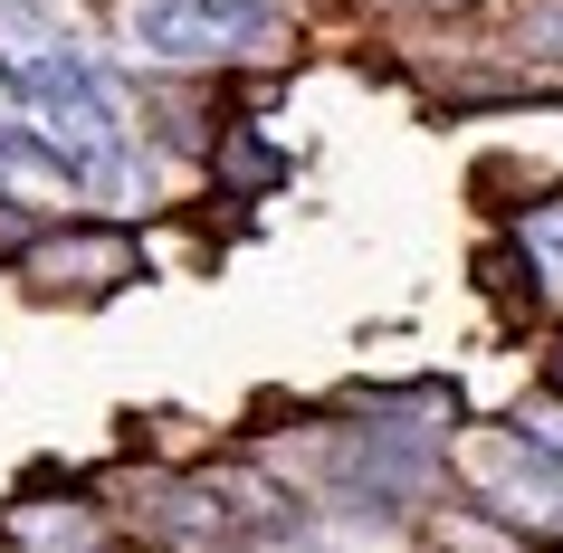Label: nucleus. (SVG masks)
Segmentation results:
<instances>
[{"mask_svg":"<svg viewBox=\"0 0 563 553\" xmlns=\"http://www.w3.org/2000/svg\"><path fill=\"white\" fill-rule=\"evenodd\" d=\"M96 534H106V524H96V506L87 496H58V506H48V516H20V544H38V553H96Z\"/></svg>","mask_w":563,"mask_h":553,"instance_id":"nucleus-4","label":"nucleus"},{"mask_svg":"<svg viewBox=\"0 0 563 553\" xmlns=\"http://www.w3.org/2000/svg\"><path fill=\"white\" fill-rule=\"evenodd\" d=\"M124 277H134V239L124 230H38L30 239V287L96 296V287H124Z\"/></svg>","mask_w":563,"mask_h":553,"instance_id":"nucleus-3","label":"nucleus"},{"mask_svg":"<svg viewBox=\"0 0 563 553\" xmlns=\"http://www.w3.org/2000/svg\"><path fill=\"white\" fill-rule=\"evenodd\" d=\"M554 381H563V353H554Z\"/></svg>","mask_w":563,"mask_h":553,"instance_id":"nucleus-8","label":"nucleus"},{"mask_svg":"<svg viewBox=\"0 0 563 553\" xmlns=\"http://www.w3.org/2000/svg\"><path fill=\"white\" fill-rule=\"evenodd\" d=\"M526 248H534V258H544V267H554V277H563V201L526 210Z\"/></svg>","mask_w":563,"mask_h":553,"instance_id":"nucleus-6","label":"nucleus"},{"mask_svg":"<svg viewBox=\"0 0 563 553\" xmlns=\"http://www.w3.org/2000/svg\"><path fill=\"white\" fill-rule=\"evenodd\" d=\"M430 10H459V0H430Z\"/></svg>","mask_w":563,"mask_h":553,"instance_id":"nucleus-7","label":"nucleus"},{"mask_svg":"<svg viewBox=\"0 0 563 553\" xmlns=\"http://www.w3.org/2000/svg\"><path fill=\"white\" fill-rule=\"evenodd\" d=\"M477 496H487L506 524H526V534H563V458L526 449L516 430L477 458Z\"/></svg>","mask_w":563,"mask_h":553,"instance_id":"nucleus-2","label":"nucleus"},{"mask_svg":"<svg viewBox=\"0 0 563 553\" xmlns=\"http://www.w3.org/2000/svg\"><path fill=\"white\" fill-rule=\"evenodd\" d=\"M516 439L544 449V458H563V401H526V410H516Z\"/></svg>","mask_w":563,"mask_h":553,"instance_id":"nucleus-5","label":"nucleus"},{"mask_svg":"<svg viewBox=\"0 0 563 553\" xmlns=\"http://www.w3.org/2000/svg\"><path fill=\"white\" fill-rule=\"evenodd\" d=\"M124 38H134L144 58H163V67H220L258 30L230 20V10H210V0H134V10H124Z\"/></svg>","mask_w":563,"mask_h":553,"instance_id":"nucleus-1","label":"nucleus"}]
</instances>
